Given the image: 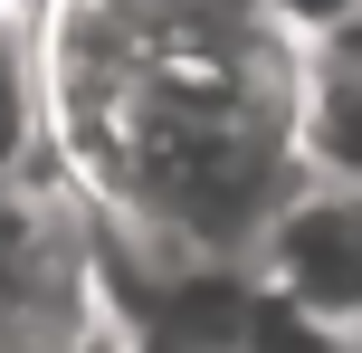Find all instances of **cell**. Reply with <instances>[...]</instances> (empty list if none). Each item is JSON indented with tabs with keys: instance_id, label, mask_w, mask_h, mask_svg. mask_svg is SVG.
<instances>
[{
	"instance_id": "1",
	"label": "cell",
	"mask_w": 362,
	"mask_h": 353,
	"mask_svg": "<svg viewBox=\"0 0 362 353\" xmlns=\"http://www.w3.org/2000/svg\"><path fill=\"white\" fill-rule=\"evenodd\" d=\"M48 163L105 267H248L305 172V48L257 0H29Z\"/></svg>"
},
{
	"instance_id": "2",
	"label": "cell",
	"mask_w": 362,
	"mask_h": 353,
	"mask_svg": "<svg viewBox=\"0 0 362 353\" xmlns=\"http://www.w3.org/2000/svg\"><path fill=\"white\" fill-rule=\"evenodd\" d=\"M257 287L296 296L305 316H325L344 353H362V191H334V182H305L286 201V220L257 239Z\"/></svg>"
},
{
	"instance_id": "3",
	"label": "cell",
	"mask_w": 362,
	"mask_h": 353,
	"mask_svg": "<svg viewBox=\"0 0 362 353\" xmlns=\"http://www.w3.org/2000/svg\"><path fill=\"white\" fill-rule=\"evenodd\" d=\"M296 134H305V172L334 191H362V19L305 48V105H296Z\"/></svg>"
},
{
	"instance_id": "4",
	"label": "cell",
	"mask_w": 362,
	"mask_h": 353,
	"mask_svg": "<svg viewBox=\"0 0 362 353\" xmlns=\"http://www.w3.org/2000/svg\"><path fill=\"white\" fill-rule=\"evenodd\" d=\"M48 163V86H38V29L29 0L0 10V182Z\"/></svg>"
},
{
	"instance_id": "5",
	"label": "cell",
	"mask_w": 362,
	"mask_h": 353,
	"mask_svg": "<svg viewBox=\"0 0 362 353\" xmlns=\"http://www.w3.org/2000/svg\"><path fill=\"white\" fill-rule=\"evenodd\" d=\"M257 10H267L276 29L296 38V48H315V38H334V29H353V19H362V0H257Z\"/></svg>"
},
{
	"instance_id": "6",
	"label": "cell",
	"mask_w": 362,
	"mask_h": 353,
	"mask_svg": "<svg viewBox=\"0 0 362 353\" xmlns=\"http://www.w3.org/2000/svg\"><path fill=\"white\" fill-rule=\"evenodd\" d=\"M124 353H238V344H191V335H134V325H124Z\"/></svg>"
}]
</instances>
